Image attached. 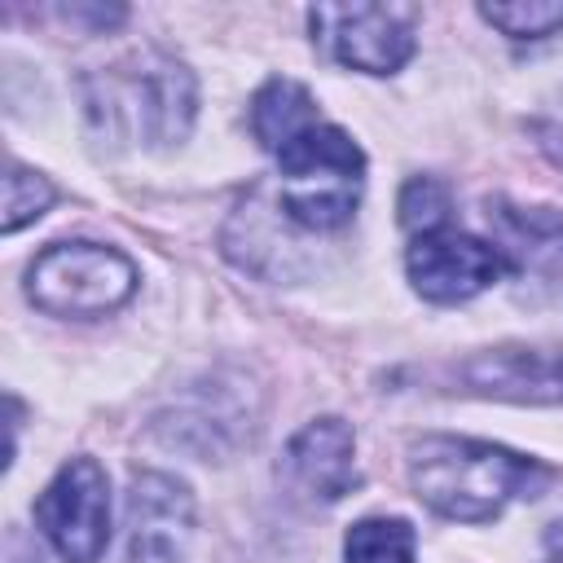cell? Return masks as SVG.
<instances>
[{
	"instance_id": "obj_1",
	"label": "cell",
	"mask_w": 563,
	"mask_h": 563,
	"mask_svg": "<svg viewBox=\"0 0 563 563\" xmlns=\"http://www.w3.org/2000/svg\"><path fill=\"white\" fill-rule=\"evenodd\" d=\"M550 471L515 449L466 440V435H422L409 444V484L422 506L453 523H488L515 497H537Z\"/></svg>"
},
{
	"instance_id": "obj_2",
	"label": "cell",
	"mask_w": 563,
	"mask_h": 563,
	"mask_svg": "<svg viewBox=\"0 0 563 563\" xmlns=\"http://www.w3.org/2000/svg\"><path fill=\"white\" fill-rule=\"evenodd\" d=\"M84 110L88 123L106 141L141 145V150H172L189 136L198 114V84L185 62L158 48H141L101 75L84 79Z\"/></svg>"
},
{
	"instance_id": "obj_3",
	"label": "cell",
	"mask_w": 563,
	"mask_h": 563,
	"mask_svg": "<svg viewBox=\"0 0 563 563\" xmlns=\"http://www.w3.org/2000/svg\"><path fill=\"white\" fill-rule=\"evenodd\" d=\"M365 189L361 145L334 128L317 123L277 154V216L308 233H334L356 216Z\"/></svg>"
},
{
	"instance_id": "obj_4",
	"label": "cell",
	"mask_w": 563,
	"mask_h": 563,
	"mask_svg": "<svg viewBox=\"0 0 563 563\" xmlns=\"http://www.w3.org/2000/svg\"><path fill=\"white\" fill-rule=\"evenodd\" d=\"M136 290V264L101 242H53L26 268V299L53 317H106Z\"/></svg>"
},
{
	"instance_id": "obj_5",
	"label": "cell",
	"mask_w": 563,
	"mask_h": 563,
	"mask_svg": "<svg viewBox=\"0 0 563 563\" xmlns=\"http://www.w3.org/2000/svg\"><path fill=\"white\" fill-rule=\"evenodd\" d=\"M312 40L347 70L391 75L413 57L418 9L413 4H317L308 9Z\"/></svg>"
},
{
	"instance_id": "obj_6",
	"label": "cell",
	"mask_w": 563,
	"mask_h": 563,
	"mask_svg": "<svg viewBox=\"0 0 563 563\" xmlns=\"http://www.w3.org/2000/svg\"><path fill=\"white\" fill-rule=\"evenodd\" d=\"M35 523L66 563H97L110 545V475L97 457H70L35 501Z\"/></svg>"
},
{
	"instance_id": "obj_7",
	"label": "cell",
	"mask_w": 563,
	"mask_h": 563,
	"mask_svg": "<svg viewBox=\"0 0 563 563\" xmlns=\"http://www.w3.org/2000/svg\"><path fill=\"white\" fill-rule=\"evenodd\" d=\"M405 273H409L413 290L422 299H431V303H462V299L488 290L493 282L510 277V264H506V255L493 242L444 224V229L418 233L409 242Z\"/></svg>"
},
{
	"instance_id": "obj_8",
	"label": "cell",
	"mask_w": 563,
	"mask_h": 563,
	"mask_svg": "<svg viewBox=\"0 0 563 563\" xmlns=\"http://www.w3.org/2000/svg\"><path fill=\"white\" fill-rule=\"evenodd\" d=\"M457 383L471 396L506 405H563V347L497 343L457 361Z\"/></svg>"
},
{
	"instance_id": "obj_9",
	"label": "cell",
	"mask_w": 563,
	"mask_h": 563,
	"mask_svg": "<svg viewBox=\"0 0 563 563\" xmlns=\"http://www.w3.org/2000/svg\"><path fill=\"white\" fill-rule=\"evenodd\" d=\"M277 479L303 506H334L356 488V435L343 418H317L282 449Z\"/></svg>"
},
{
	"instance_id": "obj_10",
	"label": "cell",
	"mask_w": 563,
	"mask_h": 563,
	"mask_svg": "<svg viewBox=\"0 0 563 563\" xmlns=\"http://www.w3.org/2000/svg\"><path fill=\"white\" fill-rule=\"evenodd\" d=\"M194 537V493L163 471H136L128 484V563H180Z\"/></svg>"
},
{
	"instance_id": "obj_11",
	"label": "cell",
	"mask_w": 563,
	"mask_h": 563,
	"mask_svg": "<svg viewBox=\"0 0 563 563\" xmlns=\"http://www.w3.org/2000/svg\"><path fill=\"white\" fill-rule=\"evenodd\" d=\"M493 246L506 255L515 277H537L541 286H563V216L550 207H519L493 198L484 207Z\"/></svg>"
},
{
	"instance_id": "obj_12",
	"label": "cell",
	"mask_w": 563,
	"mask_h": 563,
	"mask_svg": "<svg viewBox=\"0 0 563 563\" xmlns=\"http://www.w3.org/2000/svg\"><path fill=\"white\" fill-rule=\"evenodd\" d=\"M321 119H317V101H312V92L299 84V79H286V75H277V79H268L255 97H251V132H255V141L264 145V150H273V154H282L295 136H303L308 128H317Z\"/></svg>"
},
{
	"instance_id": "obj_13",
	"label": "cell",
	"mask_w": 563,
	"mask_h": 563,
	"mask_svg": "<svg viewBox=\"0 0 563 563\" xmlns=\"http://www.w3.org/2000/svg\"><path fill=\"white\" fill-rule=\"evenodd\" d=\"M343 559L347 563H413V528L405 519H361L343 537Z\"/></svg>"
},
{
	"instance_id": "obj_14",
	"label": "cell",
	"mask_w": 563,
	"mask_h": 563,
	"mask_svg": "<svg viewBox=\"0 0 563 563\" xmlns=\"http://www.w3.org/2000/svg\"><path fill=\"white\" fill-rule=\"evenodd\" d=\"M479 18L510 40H545L563 31V0H484Z\"/></svg>"
},
{
	"instance_id": "obj_15",
	"label": "cell",
	"mask_w": 563,
	"mask_h": 563,
	"mask_svg": "<svg viewBox=\"0 0 563 563\" xmlns=\"http://www.w3.org/2000/svg\"><path fill=\"white\" fill-rule=\"evenodd\" d=\"M48 207H53L48 176H40L26 163H9V176H4V220H0V229L4 233H18L22 224L40 220Z\"/></svg>"
},
{
	"instance_id": "obj_16",
	"label": "cell",
	"mask_w": 563,
	"mask_h": 563,
	"mask_svg": "<svg viewBox=\"0 0 563 563\" xmlns=\"http://www.w3.org/2000/svg\"><path fill=\"white\" fill-rule=\"evenodd\" d=\"M449 207H453L449 185H440L435 176H413V180H405L400 202H396L400 224H405L413 238H418V233H431V229H444V224H449Z\"/></svg>"
},
{
	"instance_id": "obj_17",
	"label": "cell",
	"mask_w": 563,
	"mask_h": 563,
	"mask_svg": "<svg viewBox=\"0 0 563 563\" xmlns=\"http://www.w3.org/2000/svg\"><path fill=\"white\" fill-rule=\"evenodd\" d=\"M532 132H537L541 154H545L554 167H563V92H554V97L545 101V110L537 114Z\"/></svg>"
}]
</instances>
